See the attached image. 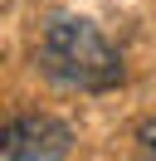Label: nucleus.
I'll return each mask as SVG.
<instances>
[{"label": "nucleus", "mask_w": 156, "mask_h": 161, "mask_svg": "<svg viewBox=\"0 0 156 161\" xmlns=\"http://www.w3.org/2000/svg\"><path fill=\"white\" fill-rule=\"evenodd\" d=\"M39 69L54 83L78 88V93H107L122 83L117 49L103 39V30L93 20H73V15L49 20L44 39H39Z\"/></svg>", "instance_id": "obj_1"}, {"label": "nucleus", "mask_w": 156, "mask_h": 161, "mask_svg": "<svg viewBox=\"0 0 156 161\" xmlns=\"http://www.w3.org/2000/svg\"><path fill=\"white\" fill-rule=\"evenodd\" d=\"M73 151V132L44 112H0V156L15 161H49Z\"/></svg>", "instance_id": "obj_2"}, {"label": "nucleus", "mask_w": 156, "mask_h": 161, "mask_svg": "<svg viewBox=\"0 0 156 161\" xmlns=\"http://www.w3.org/2000/svg\"><path fill=\"white\" fill-rule=\"evenodd\" d=\"M136 142H142V151H146V156H156V117L136 127Z\"/></svg>", "instance_id": "obj_3"}]
</instances>
